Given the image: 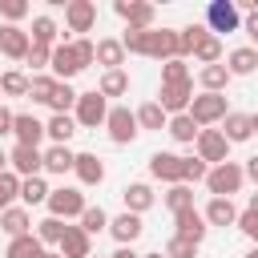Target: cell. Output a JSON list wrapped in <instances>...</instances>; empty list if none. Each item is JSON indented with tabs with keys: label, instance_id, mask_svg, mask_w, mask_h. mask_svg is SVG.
Returning <instances> with one entry per match:
<instances>
[{
	"label": "cell",
	"instance_id": "1",
	"mask_svg": "<svg viewBox=\"0 0 258 258\" xmlns=\"http://www.w3.org/2000/svg\"><path fill=\"white\" fill-rule=\"evenodd\" d=\"M121 40V48L125 52H133V56H153V60H173L177 56V32L173 28H145V32H121L117 36Z\"/></svg>",
	"mask_w": 258,
	"mask_h": 258
},
{
	"label": "cell",
	"instance_id": "2",
	"mask_svg": "<svg viewBox=\"0 0 258 258\" xmlns=\"http://www.w3.org/2000/svg\"><path fill=\"white\" fill-rule=\"evenodd\" d=\"M185 113L194 117V125H198V129H214V125H222V121H226L230 105H226V93H198V97L189 101V109H185Z\"/></svg>",
	"mask_w": 258,
	"mask_h": 258
},
{
	"label": "cell",
	"instance_id": "3",
	"mask_svg": "<svg viewBox=\"0 0 258 258\" xmlns=\"http://www.w3.org/2000/svg\"><path fill=\"white\" fill-rule=\"evenodd\" d=\"M242 185H246V169H242L238 161L210 165V173H206V189H210L214 198H230V194H238Z\"/></svg>",
	"mask_w": 258,
	"mask_h": 258
},
{
	"label": "cell",
	"instance_id": "4",
	"mask_svg": "<svg viewBox=\"0 0 258 258\" xmlns=\"http://www.w3.org/2000/svg\"><path fill=\"white\" fill-rule=\"evenodd\" d=\"M105 117H109V101L93 89V93H77V105H73V121L81 125V129H97V125H105Z\"/></svg>",
	"mask_w": 258,
	"mask_h": 258
},
{
	"label": "cell",
	"instance_id": "5",
	"mask_svg": "<svg viewBox=\"0 0 258 258\" xmlns=\"http://www.w3.org/2000/svg\"><path fill=\"white\" fill-rule=\"evenodd\" d=\"M44 206H48V218L69 222V218H81L89 202H85V194H81L77 185H60V189H52V194H48V202H44Z\"/></svg>",
	"mask_w": 258,
	"mask_h": 258
},
{
	"label": "cell",
	"instance_id": "6",
	"mask_svg": "<svg viewBox=\"0 0 258 258\" xmlns=\"http://www.w3.org/2000/svg\"><path fill=\"white\" fill-rule=\"evenodd\" d=\"M105 129H109V141L113 145H133L137 141V117H133V109L129 105H113L109 109V117H105Z\"/></svg>",
	"mask_w": 258,
	"mask_h": 258
},
{
	"label": "cell",
	"instance_id": "7",
	"mask_svg": "<svg viewBox=\"0 0 258 258\" xmlns=\"http://www.w3.org/2000/svg\"><path fill=\"white\" fill-rule=\"evenodd\" d=\"M113 12L125 20L129 32H145V28H153V20H157V8H153L149 0H117Z\"/></svg>",
	"mask_w": 258,
	"mask_h": 258
},
{
	"label": "cell",
	"instance_id": "8",
	"mask_svg": "<svg viewBox=\"0 0 258 258\" xmlns=\"http://www.w3.org/2000/svg\"><path fill=\"white\" fill-rule=\"evenodd\" d=\"M206 28H210L214 36L238 32V28H242V12L234 8V0H210V8H206Z\"/></svg>",
	"mask_w": 258,
	"mask_h": 258
},
{
	"label": "cell",
	"instance_id": "9",
	"mask_svg": "<svg viewBox=\"0 0 258 258\" xmlns=\"http://www.w3.org/2000/svg\"><path fill=\"white\" fill-rule=\"evenodd\" d=\"M194 149H198V157H202L206 165H222V161H230V141L222 137V129H198Z\"/></svg>",
	"mask_w": 258,
	"mask_h": 258
},
{
	"label": "cell",
	"instance_id": "10",
	"mask_svg": "<svg viewBox=\"0 0 258 258\" xmlns=\"http://www.w3.org/2000/svg\"><path fill=\"white\" fill-rule=\"evenodd\" d=\"M64 28L73 32H93L97 28V4L93 0H69L64 4Z\"/></svg>",
	"mask_w": 258,
	"mask_h": 258
},
{
	"label": "cell",
	"instance_id": "11",
	"mask_svg": "<svg viewBox=\"0 0 258 258\" xmlns=\"http://www.w3.org/2000/svg\"><path fill=\"white\" fill-rule=\"evenodd\" d=\"M173 234H177V238H185V242H194V246H202V242H206V234H210V226H206L202 210L194 206V210L173 214Z\"/></svg>",
	"mask_w": 258,
	"mask_h": 258
},
{
	"label": "cell",
	"instance_id": "12",
	"mask_svg": "<svg viewBox=\"0 0 258 258\" xmlns=\"http://www.w3.org/2000/svg\"><path fill=\"white\" fill-rule=\"evenodd\" d=\"M189 101H194V81H185V85H161V93H157V105H161L165 117L185 113Z\"/></svg>",
	"mask_w": 258,
	"mask_h": 258
},
{
	"label": "cell",
	"instance_id": "13",
	"mask_svg": "<svg viewBox=\"0 0 258 258\" xmlns=\"http://www.w3.org/2000/svg\"><path fill=\"white\" fill-rule=\"evenodd\" d=\"M77 73H81V64H77V56H73V40H69V44L60 40V44L52 48V56H48V77H52V81H64V85H69V81H73Z\"/></svg>",
	"mask_w": 258,
	"mask_h": 258
},
{
	"label": "cell",
	"instance_id": "14",
	"mask_svg": "<svg viewBox=\"0 0 258 258\" xmlns=\"http://www.w3.org/2000/svg\"><path fill=\"white\" fill-rule=\"evenodd\" d=\"M12 137H16V145L40 149V141H44V121H36L32 113H12Z\"/></svg>",
	"mask_w": 258,
	"mask_h": 258
},
{
	"label": "cell",
	"instance_id": "15",
	"mask_svg": "<svg viewBox=\"0 0 258 258\" xmlns=\"http://www.w3.org/2000/svg\"><path fill=\"white\" fill-rule=\"evenodd\" d=\"M8 169H12L16 177H36V173L44 169V157H40V149L12 145V149H8Z\"/></svg>",
	"mask_w": 258,
	"mask_h": 258
},
{
	"label": "cell",
	"instance_id": "16",
	"mask_svg": "<svg viewBox=\"0 0 258 258\" xmlns=\"http://www.w3.org/2000/svg\"><path fill=\"white\" fill-rule=\"evenodd\" d=\"M181 165H185V157L161 149V153L149 157V177H153V181H165V185H177V181H181Z\"/></svg>",
	"mask_w": 258,
	"mask_h": 258
},
{
	"label": "cell",
	"instance_id": "17",
	"mask_svg": "<svg viewBox=\"0 0 258 258\" xmlns=\"http://www.w3.org/2000/svg\"><path fill=\"white\" fill-rule=\"evenodd\" d=\"M56 254L60 258H93V238L81 226H64V234L56 242Z\"/></svg>",
	"mask_w": 258,
	"mask_h": 258
},
{
	"label": "cell",
	"instance_id": "18",
	"mask_svg": "<svg viewBox=\"0 0 258 258\" xmlns=\"http://www.w3.org/2000/svg\"><path fill=\"white\" fill-rule=\"evenodd\" d=\"M28 48H32V40H28V32H24L20 24H0V56H8V60H24Z\"/></svg>",
	"mask_w": 258,
	"mask_h": 258
},
{
	"label": "cell",
	"instance_id": "19",
	"mask_svg": "<svg viewBox=\"0 0 258 258\" xmlns=\"http://www.w3.org/2000/svg\"><path fill=\"white\" fill-rule=\"evenodd\" d=\"M109 234L117 238V246H133L141 234H145V222L137 218V214H129V210H121L117 218H109Z\"/></svg>",
	"mask_w": 258,
	"mask_h": 258
},
{
	"label": "cell",
	"instance_id": "20",
	"mask_svg": "<svg viewBox=\"0 0 258 258\" xmlns=\"http://www.w3.org/2000/svg\"><path fill=\"white\" fill-rule=\"evenodd\" d=\"M121 202H125V210L129 214H145V210H153V202H157V194H153V185L149 181H129L125 189H121Z\"/></svg>",
	"mask_w": 258,
	"mask_h": 258
},
{
	"label": "cell",
	"instance_id": "21",
	"mask_svg": "<svg viewBox=\"0 0 258 258\" xmlns=\"http://www.w3.org/2000/svg\"><path fill=\"white\" fill-rule=\"evenodd\" d=\"M73 173H77L81 185H101V181H105V161H101L97 153H77Z\"/></svg>",
	"mask_w": 258,
	"mask_h": 258
},
{
	"label": "cell",
	"instance_id": "22",
	"mask_svg": "<svg viewBox=\"0 0 258 258\" xmlns=\"http://www.w3.org/2000/svg\"><path fill=\"white\" fill-rule=\"evenodd\" d=\"M32 214L24 210V206H8V210H0V230L8 234V238H20V234H32Z\"/></svg>",
	"mask_w": 258,
	"mask_h": 258
},
{
	"label": "cell",
	"instance_id": "23",
	"mask_svg": "<svg viewBox=\"0 0 258 258\" xmlns=\"http://www.w3.org/2000/svg\"><path fill=\"white\" fill-rule=\"evenodd\" d=\"M222 137L230 141V145H242V141H250L254 137V125H250V113H226V121H222Z\"/></svg>",
	"mask_w": 258,
	"mask_h": 258
},
{
	"label": "cell",
	"instance_id": "24",
	"mask_svg": "<svg viewBox=\"0 0 258 258\" xmlns=\"http://www.w3.org/2000/svg\"><path fill=\"white\" fill-rule=\"evenodd\" d=\"M28 40L40 44V48H56V44H60V28H56V20H52V16H32Z\"/></svg>",
	"mask_w": 258,
	"mask_h": 258
},
{
	"label": "cell",
	"instance_id": "25",
	"mask_svg": "<svg viewBox=\"0 0 258 258\" xmlns=\"http://www.w3.org/2000/svg\"><path fill=\"white\" fill-rule=\"evenodd\" d=\"M254 69H258V48L254 44H242V48H234L226 56V73L230 77H250Z\"/></svg>",
	"mask_w": 258,
	"mask_h": 258
},
{
	"label": "cell",
	"instance_id": "26",
	"mask_svg": "<svg viewBox=\"0 0 258 258\" xmlns=\"http://www.w3.org/2000/svg\"><path fill=\"white\" fill-rule=\"evenodd\" d=\"M73 133H77L73 113H52V117L44 121V137H48L52 145H69V141H73Z\"/></svg>",
	"mask_w": 258,
	"mask_h": 258
},
{
	"label": "cell",
	"instance_id": "27",
	"mask_svg": "<svg viewBox=\"0 0 258 258\" xmlns=\"http://www.w3.org/2000/svg\"><path fill=\"white\" fill-rule=\"evenodd\" d=\"M40 157H44V173H56V177H64L77 161V153L69 145H48V149H40Z\"/></svg>",
	"mask_w": 258,
	"mask_h": 258
},
{
	"label": "cell",
	"instance_id": "28",
	"mask_svg": "<svg viewBox=\"0 0 258 258\" xmlns=\"http://www.w3.org/2000/svg\"><path fill=\"white\" fill-rule=\"evenodd\" d=\"M48 194H52V189H48V181H44L40 173H36V177H20V206H24V210L44 206V202H48Z\"/></svg>",
	"mask_w": 258,
	"mask_h": 258
},
{
	"label": "cell",
	"instance_id": "29",
	"mask_svg": "<svg viewBox=\"0 0 258 258\" xmlns=\"http://www.w3.org/2000/svg\"><path fill=\"white\" fill-rule=\"evenodd\" d=\"M202 218H206V226H234L238 222V210H234L230 198H210V206L202 210Z\"/></svg>",
	"mask_w": 258,
	"mask_h": 258
},
{
	"label": "cell",
	"instance_id": "30",
	"mask_svg": "<svg viewBox=\"0 0 258 258\" xmlns=\"http://www.w3.org/2000/svg\"><path fill=\"white\" fill-rule=\"evenodd\" d=\"M97 64H105V73L109 69H125V48H121L117 36H101L97 40Z\"/></svg>",
	"mask_w": 258,
	"mask_h": 258
},
{
	"label": "cell",
	"instance_id": "31",
	"mask_svg": "<svg viewBox=\"0 0 258 258\" xmlns=\"http://www.w3.org/2000/svg\"><path fill=\"white\" fill-rule=\"evenodd\" d=\"M189 56H194V60H198L202 69H206V64H222V36L206 32V36H202V40L194 44V52H189Z\"/></svg>",
	"mask_w": 258,
	"mask_h": 258
},
{
	"label": "cell",
	"instance_id": "32",
	"mask_svg": "<svg viewBox=\"0 0 258 258\" xmlns=\"http://www.w3.org/2000/svg\"><path fill=\"white\" fill-rule=\"evenodd\" d=\"M230 81H234V77L226 73V64H206V69H198V85H202V93H226Z\"/></svg>",
	"mask_w": 258,
	"mask_h": 258
},
{
	"label": "cell",
	"instance_id": "33",
	"mask_svg": "<svg viewBox=\"0 0 258 258\" xmlns=\"http://www.w3.org/2000/svg\"><path fill=\"white\" fill-rule=\"evenodd\" d=\"M97 93H101L105 101H109V97H125V93H129V73H125V69H109V73H101Z\"/></svg>",
	"mask_w": 258,
	"mask_h": 258
},
{
	"label": "cell",
	"instance_id": "34",
	"mask_svg": "<svg viewBox=\"0 0 258 258\" xmlns=\"http://www.w3.org/2000/svg\"><path fill=\"white\" fill-rule=\"evenodd\" d=\"M133 117H137V129H157V133H161V129L169 125V117L161 113V105H157V101L137 105V109H133Z\"/></svg>",
	"mask_w": 258,
	"mask_h": 258
},
{
	"label": "cell",
	"instance_id": "35",
	"mask_svg": "<svg viewBox=\"0 0 258 258\" xmlns=\"http://www.w3.org/2000/svg\"><path fill=\"white\" fill-rule=\"evenodd\" d=\"M165 133H169L177 145H194V141H198V125H194V117H189V113H177V117H169Z\"/></svg>",
	"mask_w": 258,
	"mask_h": 258
},
{
	"label": "cell",
	"instance_id": "36",
	"mask_svg": "<svg viewBox=\"0 0 258 258\" xmlns=\"http://www.w3.org/2000/svg\"><path fill=\"white\" fill-rule=\"evenodd\" d=\"M161 202H165V210H169V214H181V210H194V189H189L185 181H177V185H169V189L161 194Z\"/></svg>",
	"mask_w": 258,
	"mask_h": 258
},
{
	"label": "cell",
	"instance_id": "37",
	"mask_svg": "<svg viewBox=\"0 0 258 258\" xmlns=\"http://www.w3.org/2000/svg\"><path fill=\"white\" fill-rule=\"evenodd\" d=\"M44 246L36 242V234H20V238H8V254L4 258H40Z\"/></svg>",
	"mask_w": 258,
	"mask_h": 258
},
{
	"label": "cell",
	"instance_id": "38",
	"mask_svg": "<svg viewBox=\"0 0 258 258\" xmlns=\"http://www.w3.org/2000/svg\"><path fill=\"white\" fill-rule=\"evenodd\" d=\"M206 32H210L206 24H185V28H177V56L185 60V56L194 52V44H198V40H202Z\"/></svg>",
	"mask_w": 258,
	"mask_h": 258
},
{
	"label": "cell",
	"instance_id": "39",
	"mask_svg": "<svg viewBox=\"0 0 258 258\" xmlns=\"http://www.w3.org/2000/svg\"><path fill=\"white\" fill-rule=\"evenodd\" d=\"M73 105H77V89L64 85V81H56V85H52V97H48V109H52V113H69Z\"/></svg>",
	"mask_w": 258,
	"mask_h": 258
},
{
	"label": "cell",
	"instance_id": "40",
	"mask_svg": "<svg viewBox=\"0 0 258 258\" xmlns=\"http://www.w3.org/2000/svg\"><path fill=\"white\" fill-rule=\"evenodd\" d=\"M77 222H81V230H85L89 238H93V234H101V230H109V214H105L101 206H85V214H81Z\"/></svg>",
	"mask_w": 258,
	"mask_h": 258
},
{
	"label": "cell",
	"instance_id": "41",
	"mask_svg": "<svg viewBox=\"0 0 258 258\" xmlns=\"http://www.w3.org/2000/svg\"><path fill=\"white\" fill-rule=\"evenodd\" d=\"M185 81H194V77H189V64L181 56H173V60L161 64V85H185Z\"/></svg>",
	"mask_w": 258,
	"mask_h": 258
},
{
	"label": "cell",
	"instance_id": "42",
	"mask_svg": "<svg viewBox=\"0 0 258 258\" xmlns=\"http://www.w3.org/2000/svg\"><path fill=\"white\" fill-rule=\"evenodd\" d=\"M32 234H36V242H40V246H56V242H60V234H64V222H60V218H44V222H36V230H32Z\"/></svg>",
	"mask_w": 258,
	"mask_h": 258
},
{
	"label": "cell",
	"instance_id": "43",
	"mask_svg": "<svg viewBox=\"0 0 258 258\" xmlns=\"http://www.w3.org/2000/svg\"><path fill=\"white\" fill-rule=\"evenodd\" d=\"M0 93H4V97H28V77H24L20 69H8V73L0 77Z\"/></svg>",
	"mask_w": 258,
	"mask_h": 258
},
{
	"label": "cell",
	"instance_id": "44",
	"mask_svg": "<svg viewBox=\"0 0 258 258\" xmlns=\"http://www.w3.org/2000/svg\"><path fill=\"white\" fill-rule=\"evenodd\" d=\"M20 202V177L12 173V169H4L0 173V210H8V206H16Z\"/></svg>",
	"mask_w": 258,
	"mask_h": 258
},
{
	"label": "cell",
	"instance_id": "45",
	"mask_svg": "<svg viewBox=\"0 0 258 258\" xmlns=\"http://www.w3.org/2000/svg\"><path fill=\"white\" fill-rule=\"evenodd\" d=\"M52 85H56V81H52L48 73H32V77H28V97H32V101H40V105H48Z\"/></svg>",
	"mask_w": 258,
	"mask_h": 258
},
{
	"label": "cell",
	"instance_id": "46",
	"mask_svg": "<svg viewBox=\"0 0 258 258\" xmlns=\"http://www.w3.org/2000/svg\"><path fill=\"white\" fill-rule=\"evenodd\" d=\"M73 56H77V64H81V73L97 60V40H89V36H77L73 40Z\"/></svg>",
	"mask_w": 258,
	"mask_h": 258
},
{
	"label": "cell",
	"instance_id": "47",
	"mask_svg": "<svg viewBox=\"0 0 258 258\" xmlns=\"http://www.w3.org/2000/svg\"><path fill=\"white\" fill-rule=\"evenodd\" d=\"M0 16L4 24H20L28 16V0H0Z\"/></svg>",
	"mask_w": 258,
	"mask_h": 258
},
{
	"label": "cell",
	"instance_id": "48",
	"mask_svg": "<svg viewBox=\"0 0 258 258\" xmlns=\"http://www.w3.org/2000/svg\"><path fill=\"white\" fill-rule=\"evenodd\" d=\"M161 254H165V258H198V246H194V242H185V238H177V234H173V238H169V242H165V250H161Z\"/></svg>",
	"mask_w": 258,
	"mask_h": 258
},
{
	"label": "cell",
	"instance_id": "49",
	"mask_svg": "<svg viewBox=\"0 0 258 258\" xmlns=\"http://www.w3.org/2000/svg\"><path fill=\"white\" fill-rule=\"evenodd\" d=\"M206 173H210V165L202 161V157H185V165H181V181L189 185V181H206Z\"/></svg>",
	"mask_w": 258,
	"mask_h": 258
},
{
	"label": "cell",
	"instance_id": "50",
	"mask_svg": "<svg viewBox=\"0 0 258 258\" xmlns=\"http://www.w3.org/2000/svg\"><path fill=\"white\" fill-rule=\"evenodd\" d=\"M48 56H52V48H40V44H32V48H28V56H24V64H28L32 73H44V69H48Z\"/></svg>",
	"mask_w": 258,
	"mask_h": 258
},
{
	"label": "cell",
	"instance_id": "51",
	"mask_svg": "<svg viewBox=\"0 0 258 258\" xmlns=\"http://www.w3.org/2000/svg\"><path fill=\"white\" fill-rule=\"evenodd\" d=\"M234 226H238V230H242V234H246V238H250V242L258 246V214H250V210H242Z\"/></svg>",
	"mask_w": 258,
	"mask_h": 258
},
{
	"label": "cell",
	"instance_id": "52",
	"mask_svg": "<svg viewBox=\"0 0 258 258\" xmlns=\"http://www.w3.org/2000/svg\"><path fill=\"white\" fill-rule=\"evenodd\" d=\"M242 28L250 32V40H254V48H258V8H254V12H246V20H242Z\"/></svg>",
	"mask_w": 258,
	"mask_h": 258
},
{
	"label": "cell",
	"instance_id": "53",
	"mask_svg": "<svg viewBox=\"0 0 258 258\" xmlns=\"http://www.w3.org/2000/svg\"><path fill=\"white\" fill-rule=\"evenodd\" d=\"M8 133H12V109L0 105V137H8Z\"/></svg>",
	"mask_w": 258,
	"mask_h": 258
},
{
	"label": "cell",
	"instance_id": "54",
	"mask_svg": "<svg viewBox=\"0 0 258 258\" xmlns=\"http://www.w3.org/2000/svg\"><path fill=\"white\" fill-rule=\"evenodd\" d=\"M242 169H246V181H254V189H258V153H254V157H250Z\"/></svg>",
	"mask_w": 258,
	"mask_h": 258
},
{
	"label": "cell",
	"instance_id": "55",
	"mask_svg": "<svg viewBox=\"0 0 258 258\" xmlns=\"http://www.w3.org/2000/svg\"><path fill=\"white\" fill-rule=\"evenodd\" d=\"M109 258H141V254H133V246H117Z\"/></svg>",
	"mask_w": 258,
	"mask_h": 258
},
{
	"label": "cell",
	"instance_id": "56",
	"mask_svg": "<svg viewBox=\"0 0 258 258\" xmlns=\"http://www.w3.org/2000/svg\"><path fill=\"white\" fill-rule=\"evenodd\" d=\"M246 210H250V214H258V189L250 194V206H246Z\"/></svg>",
	"mask_w": 258,
	"mask_h": 258
},
{
	"label": "cell",
	"instance_id": "57",
	"mask_svg": "<svg viewBox=\"0 0 258 258\" xmlns=\"http://www.w3.org/2000/svg\"><path fill=\"white\" fill-rule=\"evenodd\" d=\"M4 169H8V153L0 149V173H4Z\"/></svg>",
	"mask_w": 258,
	"mask_h": 258
},
{
	"label": "cell",
	"instance_id": "58",
	"mask_svg": "<svg viewBox=\"0 0 258 258\" xmlns=\"http://www.w3.org/2000/svg\"><path fill=\"white\" fill-rule=\"evenodd\" d=\"M141 258H165V254H161V250H153V254H141Z\"/></svg>",
	"mask_w": 258,
	"mask_h": 258
},
{
	"label": "cell",
	"instance_id": "59",
	"mask_svg": "<svg viewBox=\"0 0 258 258\" xmlns=\"http://www.w3.org/2000/svg\"><path fill=\"white\" fill-rule=\"evenodd\" d=\"M40 258H60V254H56V250H44V254H40Z\"/></svg>",
	"mask_w": 258,
	"mask_h": 258
},
{
	"label": "cell",
	"instance_id": "60",
	"mask_svg": "<svg viewBox=\"0 0 258 258\" xmlns=\"http://www.w3.org/2000/svg\"><path fill=\"white\" fill-rule=\"evenodd\" d=\"M250 125H254V133H258V113H250Z\"/></svg>",
	"mask_w": 258,
	"mask_h": 258
},
{
	"label": "cell",
	"instance_id": "61",
	"mask_svg": "<svg viewBox=\"0 0 258 258\" xmlns=\"http://www.w3.org/2000/svg\"><path fill=\"white\" fill-rule=\"evenodd\" d=\"M242 258H258V246H254V250H246V254H242Z\"/></svg>",
	"mask_w": 258,
	"mask_h": 258
}]
</instances>
